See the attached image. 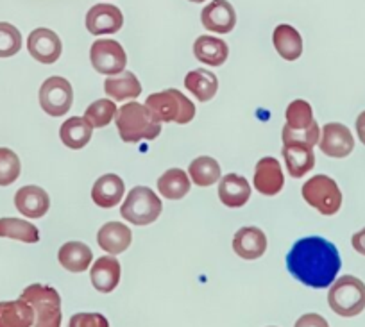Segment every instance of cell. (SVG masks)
<instances>
[{"label": "cell", "mask_w": 365, "mask_h": 327, "mask_svg": "<svg viewBox=\"0 0 365 327\" xmlns=\"http://www.w3.org/2000/svg\"><path fill=\"white\" fill-rule=\"evenodd\" d=\"M342 266L339 249L321 237L296 242L287 254V269L304 286L322 290L335 283Z\"/></svg>", "instance_id": "1"}, {"label": "cell", "mask_w": 365, "mask_h": 327, "mask_svg": "<svg viewBox=\"0 0 365 327\" xmlns=\"http://www.w3.org/2000/svg\"><path fill=\"white\" fill-rule=\"evenodd\" d=\"M118 135L125 143H138L142 140H154L161 133V122L145 104L129 102L117 111L115 117Z\"/></svg>", "instance_id": "2"}, {"label": "cell", "mask_w": 365, "mask_h": 327, "mask_svg": "<svg viewBox=\"0 0 365 327\" xmlns=\"http://www.w3.org/2000/svg\"><path fill=\"white\" fill-rule=\"evenodd\" d=\"M147 108L153 111L160 122H175L179 125L190 124L195 117V104L179 90H165L153 93L145 100Z\"/></svg>", "instance_id": "3"}, {"label": "cell", "mask_w": 365, "mask_h": 327, "mask_svg": "<svg viewBox=\"0 0 365 327\" xmlns=\"http://www.w3.org/2000/svg\"><path fill=\"white\" fill-rule=\"evenodd\" d=\"M34 309L33 327H61V297L52 286L31 284L20 295Z\"/></svg>", "instance_id": "4"}, {"label": "cell", "mask_w": 365, "mask_h": 327, "mask_svg": "<svg viewBox=\"0 0 365 327\" xmlns=\"http://www.w3.org/2000/svg\"><path fill=\"white\" fill-rule=\"evenodd\" d=\"M328 304L336 315L351 316L360 315L365 309V284L354 276H342L333 283L328 294Z\"/></svg>", "instance_id": "5"}, {"label": "cell", "mask_w": 365, "mask_h": 327, "mask_svg": "<svg viewBox=\"0 0 365 327\" xmlns=\"http://www.w3.org/2000/svg\"><path fill=\"white\" fill-rule=\"evenodd\" d=\"M163 204L154 190L147 186H135L122 204L120 214L135 226H149L160 218Z\"/></svg>", "instance_id": "6"}, {"label": "cell", "mask_w": 365, "mask_h": 327, "mask_svg": "<svg viewBox=\"0 0 365 327\" xmlns=\"http://www.w3.org/2000/svg\"><path fill=\"white\" fill-rule=\"evenodd\" d=\"M303 199L324 217H333L342 206V192L335 179L328 175H314L303 186Z\"/></svg>", "instance_id": "7"}, {"label": "cell", "mask_w": 365, "mask_h": 327, "mask_svg": "<svg viewBox=\"0 0 365 327\" xmlns=\"http://www.w3.org/2000/svg\"><path fill=\"white\" fill-rule=\"evenodd\" d=\"M73 102L72 84L65 77H48L40 88V105L51 117H63L68 113Z\"/></svg>", "instance_id": "8"}, {"label": "cell", "mask_w": 365, "mask_h": 327, "mask_svg": "<svg viewBox=\"0 0 365 327\" xmlns=\"http://www.w3.org/2000/svg\"><path fill=\"white\" fill-rule=\"evenodd\" d=\"M90 59L93 68L103 76H117L124 72L128 65L124 47L115 40H97L91 45Z\"/></svg>", "instance_id": "9"}, {"label": "cell", "mask_w": 365, "mask_h": 327, "mask_svg": "<svg viewBox=\"0 0 365 327\" xmlns=\"http://www.w3.org/2000/svg\"><path fill=\"white\" fill-rule=\"evenodd\" d=\"M319 147H321L326 156L342 160V157H347L353 152L354 138L346 125L339 124V122H331V124H326L322 128Z\"/></svg>", "instance_id": "10"}, {"label": "cell", "mask_w": 365, "mask_h": 327, "mask_svg": "<svg viewBox=\"0 0 365 327\" xmlns=\"http://www.w3.org/2000/svg\"><path fill=\"white\" fill-rule=\"evenodd\" d=\"M27 51L36 61L43 63V65H52L61 56L63 45L54 31L40 27V29H34L27 38Z\"/></svg>", "instance_id": "11"}, {"label": "cell", "mask_w": 365, "mask_h": 327, "mask_svg": "<svg viewBox=\"0 0 365 327\" xmlns=\"http://www.w3.org/2000/svg\"><path fill=\"white\" fill-rule=\"evenodd\" d=\"M122 26H124V15L113 4H97L86 15V29L93 36L115 34L122 29Z\"/></svg>", "instance_id": "12"}, {"label": "cell", "mask_w": 365, "mask_h": 327, "mask_svg": "<svg viewBox=\"0 0 365 327\" xmlns=\"http://www.w3.org/2000/svg\"><path fill=\"white\" fill-rule=\"evenodd\" d=\"M285 186L282 163L276 157H262L255 167V190L262 195H278Z\"/></svg>", "instance_id": "13"}, {"label": "cell", "mask_w": 365, "mask_h": 327, "mask_svg": "<svg viewBox=\"0 0 365 327\" xmlns=\"http://www.w3.org/2000/svg\"><path fill=\"white\" fill-rule=\"evenodd\" d=\"M201 22L205 29L212 33L227 34L237 26V13L227 0H213L201 13Z\"/></svg>", "instance_id": "14"}, {"label": "cell", "mask_w": 365, "mask_h": 327, "mask_svg": "<svg viewBox=\"0 0 365 327\" xmlns=\"http://www.w3.org/2000/svg\"><path fill=\"white\" fill-rule=\"evenodd\" d=\"M120 261L113 256H103V258H97V261L91 266V284L101 294H111L120 283Z\"/></svg>", "instance_id": "15"}, {"label": "cell", "mask_w": 365, "mask_h": 327, "mask_svg": "<svg viewBox=\"0 0 365 327\" xmlns=\"http://www.w3.org/2000/svg\"><path fill=\"white\" fill-rule=\"evenodd\" d=\"M233 251L240 256L242 259H258L265 254L267 251V237L259 227L247 226L237 231L233 238Z\"/></svg>", "instance_id": "16"}, {"label": "cell", "mask_w": 365, "mask_h": 327, "mask_svg": "<svg viewBox=\"0 0 365 327\" xmlns=\"http://www.w3.org/2000/svg\"><path fill=\"white\" fill-rule=\"evenodd\" d=\"M15 206L24 217L41 218L51 207V197L40 186H24L16 192Z\"/></svg>", "instance_id": "17"}, {"label": "cell", "mask_w": 365, "mask_h": 327, "mask_svg": "<svg viewBox=\"0 0 365 327\" xmlns=\"http://www.w3.org/2000/svg\"><path fill=\"white\" fill-rule=\"evenodd\" d=\"M133 240V233L125 224L122 222H108L97 233V244L108 254L117 256L129 249Z\"/></svg>", "instance_id": "18"}, {"label": "cell", "mask_w": 365, "mask_h": 327, "mask_svg": "<svg viewBox=\"0 0 365 327\" xmlns=\"http://www.w3.org/2000/svg\"><path fill=\"white\" fill-rule=\"evenodd\" d=\"M283 160L292 177H303L315 167L314 147L304 143H287L283 145Z\"/></svg>", "instance_id": "19"}, {"label": "cell", "mask_w": 365, "mask_h": 327, "mask_svg": "<svg viewBox=\"0 0 365 327\" xmlns=\"http://www.w3.org/2000/svg\"><path fill=\"white\" fill-rule=\"evenodd\" d=\"M219 197L224 206L242 207L251 199V185L238 174H227L220 177Z\"/></svg>", "instance_id": "20"}, {"label": "cell", "mask_w": 365, "mask_h": 327, "mask_svg": "<svg viewBox=\"0 0 365 327\" xmlns=\"http://www.w3.org/2000/svg\"><path fill=\"white\" fill-rule=\"evenodd\" d=\"M125 186L118 175L106 174L101 175L96 181L93 188H91V199L99 207H113L120 204L122 197H124Z\"/></svg>", "instance_id": "21"}, {"label": "cell", "mask_w": 365, "mask_h": 327, "mask_svg": "<svg viewBox=\"0 0 365 327\" xmlns=\"http://www.w3.org/2000/svg\"><path fill=\"white\" fill-rule=\"evenodd\" d=\"M274 47L285 61H296L303 54V38L289 24H282L274 29L272 34Z\"/></svg>", "instance_id": "22"}, {"label": "cell", "mask_w": 365, "mask_h": 327, "mask_svg": "<svg viewBox=\"0 0 365 327\" xmlns=\"http://www.w3.org/2000/svg\"><path fill=\"white\" fill-rule=\"evenodd\" d=\"M58 259L65 270L72 274L84 272L93 261V252L83 242H68L58 252Z\"/></svg>", "instance_id": "23"}, {"label": "cell", "mask_w": 365, "mask_h": 327, "mask_svg": "<svg viewBox=\"0 0 365 327\" xmlns=\"http://www.w3.org/2000/svg\"><path fill=\"white\" fill-rule=\"evenodd\" d=\"M104 91L111 100L124 102L128 98H136L142 93V84L133 72H120L110 76L104 83Z\"/></svg>", "instance_id": "24"}, {"label": "cell", "mask_w": 365, "mask_h": 327, "mask_svg": "<svg viewBox=\"0 0 365 327\" xmlns=\"http://www.w3.org/2000/svg\"><path fill=\"white\" fill-rule=\"evenodd\" d=\"M34 309L26 301L0 302V327H33Z\"/></svg>", "instance_id": "25"}, {"label": "cell", "mask_w": 365, "mask_h": 327, "mask_svg": "<svg viewBox=\"0 0 365 327\" xmlns=\"http://www.w3.org/2000/svg\"><path fill=\"white\" fill-rule=\"evenodd\" d=\"M185 86L199 102H208L217 95L219 79L210 70L197 68L188 72V76L185 77Z\"/></svg>", "instance_id": "26"}, {"label": "cell", "mask_w": 365, "mask_h": 327, "mask_svg": "<svg viewBox=\"0 0 365 327\" xmlns=\"http://www.w3.org/2000/svg\"><path fill=\"white\" fill-rule=\"evenodd\" d=\"M194 54L205 65L222 66L230 56V48L220 38L199 36L194 43Z\"/></svg>", "instance_id": "27"}, {"label": "cell", "mask_w": 365, "mask_h": 327, "mask_svg": "<svg viewBox=\"0 0 365 327\" xmlns=\"http://www.w3.org/2000/svg\"><path fill=\"white\" fill-rule=\"evenodd\" d=\"M91 135H93V125L86 120L84 117H72L61 125V142L65 143L68 149L79 150L90 143Z\"/></svg>", "instance_id": "28"}, {"label": "cell", "mask_w": 365, "mask_h": 327, "mask_svg": "<svg viewBox=\"0 0 365 327\" xmlns=\"http://www.w3.org/2000/svg\"><path fill=\"white\" fill-rule=\"evenodd\" d=\"M158 190L165 199L179 200L190 192V179L181 168H170L158 179Z\"/></svg>", "instance_id": "29"}, {"label": "cell", "mask_w": 365, "mask_h": 327, "mask_svg": "<svg viewBox=\"0 0 365 327\" xmlns=\"http://www.w3.org/2000/svg\"><path fill=\"white\" fill-rule=\"evenodd\" d=\"M0 238L24 242V244H36L40 242V231L34 224L22 218H0Z\"/></svg>", "instance_id": "30"}, {"label": "cell", "mask_w": 365, "mask_h": 327, "mask_svg": "<svg viewBox=\"0 0 365 327\" xmlns=\"http://www.w3.org/2000/svg\"><path fill=\"white\" fill-rule=\"evenodd\" d=\"M188 175L197 186L208 188L219 181L222 172H220V165L217 163V160L210 156H201L192 161L190 167H188Z\"/></svg>", "instance_id": "31"}, {"label": "cell", "mask_w": 365, "mask_h": 327, "mask_svg": "<svg viewBox=\"0 0 365 327\" xmlns=\"http://www.w3.org/2000/svg\"><path fill=\"white\" fill-rule=\"evenodd\" d=\"M117 105L111 98H99V100L91 102L84 111V118L90 122L93 128H106L115 117H117Z\"/></svg>", "instance_id": "32"}, {"label": "cell", "mask_w": 365, "mask_h": 327, "mask_svg": "<svg viewBox=\"0 0 365 327\" xmlns=\"http://www.w3.org/2000/svg\"><path fill=\"white\" fill-rule=\"evenodd\" d=\"M287 124L290 129H307L314 124V109L303 98H297V100L290 102V105L287 108Z\"/></svg>", "instance_id": "33"}, {"label": "cell", "mask_w": 365, "mask_h": 327, "mask_svg": "<svg viewBox=\"0 0 365 327\" xmlns=\"http://www.w3.org/2000/svg\"><path fill=\"white\" fill-rule=\"evenodd\" d=\"M20 165L19 156L11 149L0 147V186H9L20 177Z\"/></svg>", "instance_id": "34"}, {"label": "cell", "mask_w": 365, "mask_h": 327, "mask_svg": "<svg viewBox=\"0 0 365 327\" xmlns=\"http://www.w3.org/2000/svg\"><path fill=\"white\" fill-rule=\"evenodd\" d=\"M22 48V34L15 26L0 22V58H11Z\"/></svg>", "instance_id": "35"}, {"label": "cell", "mask_w": 365, "mask_h": 327, "mask_svg": "<svg viewBox=\"0 0 365 327\" xmlns=\"http://www.w3.org/2000/svg\"><path fill=\"white\" fill-rule=\"evenodd\" d=\"M282 138L283 145H287V143H304V145L315 147L319 143V140H321V129H319L317 122H314L307 129H290L289 125H285L282 133Z\"/></svg>", "instance_id": "36"}, {"label": "cell", "mask_w": 365, "mask_h": 327, "mask_svg": "<svg viewBox=\"0 0 365 327\" xmlns=\"http://www.w3.org/2000/svg\"><path fill=\"white\" fill-rule=\"evenodd\" d=\"M68 327H110V322L101 313H76L70 318Z\"/></svg>", "instance_id": "37"}, {"label": "cell", "mask_w": 365, "mask_h": 327, "mask_svg": "<svg viewBox=\"0 0 365 327\" xmlns=\"http://www.w3.org/2000/svg\"><path fill=\"white\" fill-rule=\"evenodd\" d=\"M294 327H329V323L326 322L324 316L317 315V313H307L301 318H297Z\"/></svg>", "instance_id": "38"}, {"label": "cell", "mask_w": 365, "mask_h": 327, "mask_svg": "<svg viewBox=\"0 0 365 327\" xmlns=\"http://www.w3.org/2000/svg\"><path fill=\"white\" fill-rule=\"evenodd\" d=\"M351 244H353V249L358 252V254L365 256V227L361 231H358V233L353 234V238H351Z\"/></svg>", "instance_id": "39"}, {"label": "cell", "mask_w": 365, "mask_h": 327, "mask_svg": "<svg viewBox=\"0 0 365 327\" xmlns=\"http://www.w3.org/2000/svg\"><path fill=\"white\" fill-rule=\"evenodd\" d=\"M356 133L360 142L365 145V111H361L356 118Z\"/></svg>", "instance_id": "40"}, {"label": "cell", "mask_w": 365, "mask_h": 327, "mask_svg": "<svg viewBox=\"0 0 365 327\" xmlns=\"http://www.w3.org/2000/svg\"><path fill=\"white\" fill-rule=\"evenodd\" d=\"M190 2H195V4H201V2H206V0H190Z\"/></svg>", "instance_id": "41"}]
</instances>
